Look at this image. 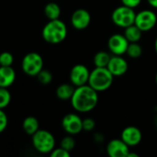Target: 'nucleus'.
<instances>
[{
  "instance_id": "nucleus-1",
  "label": "nucleus",
  "mask_w": 157,
  "mask_h": 157,
  "mask_svg": "<svg viewBox=\"0 0 157 157\" xmlns=\"http://www.w3.org/2000/svg\"><path fill=\"white\" fill-rule=\"evenodd\" d=\"M98 92L93 89L88 84L76 86L70 99L73 109L79 113L92 111L98 104Z\"/></svg>"
},
{
  "instance_id": "nucleus-2",
  "label": "nucleus",
  "mask_w": 157,
  "mask_h": 157,
  "mask_svg": "<svg viewBox=\"0 0 157 157\" xmlns=\"http://www.w3.org/2000/svg\"><path fill=\"white\" fill-rule=\"evenodd\" d=\"M67 33V26L63 20L58 18L49 20L43 27L41 35L46 42L58 44L66 39Z\"/></svg>"
},
{
  "instance_id": "nucleus-3",
  "label": "nucleus",
  "mask_w": 157,
  "mask_h": 157,
  "mask_svg": "<svg viewBox=\"0 0 157 157\" xmlns=\"http://www.w3.org/2000/svg\"><path fill=\"white\" fill-rule=\"evenodd\" d=\"M114 82V75L107 67H95L90 71L88 85L97 92H104L110 88Z\"/></svg>"
},
{
  "instance_id": "nucleus-4",
  "label": "nucleus",
  "mask_w": 157,
  "mask_h": 157,
  "mask_svg": "<svg viewBox=\"0 0 157 157\" xmlns=\"http://www.w3.org/2000/svg\"><path fill=\"white\" fill-rule=\"evenodd\" d=\"M32 145L34 149L43 155L51 154L55 148V138L52 132L46 130H38L32 135Z\"/></svg>"
},
{
  "instance_id": "nucleus-5",
  "label": "nucleus",
  "mask_w": 157,
  "mask_h": 157,
  "mask_svg": "<svg viewBox=\"0 0 157 157\" xmlns=\"http://www.w3.org/2000/svg\"><path fill=\"white\" fill-rule=\"evenodd\" d=\"M135 16H136V12L134 8L121 5L116 7L112 11L111 20L115 26L121 28V29H125L134 24Z\"/></svg>"
},
{
  "instance_id": "nucleus-6",
  "label": "nucleus",
  "mask_w": 157,
  "mask_h": 157,
  "mask_svg": "<svg viewBox=\"0 0 157 157\" xmlns=\"http://www.w3.org/2000/svg\"><path fill=\"white\" fill-rule=\"evenodd\" d=\"M21 68L27 75L37 76L43 69V59L41 55L34 52L27 53L22 59Z\"/></svg>"
},
{
  "instance_id": "nucleus-7",
  "label": "nucleus",
  "mask_w": 157,
  "mask_h": 157,
  "mask_svg": "<svg viewBox=\"0 0 157 157\" xmlns=\"http://www.w3.org/2000/svg\"><path fill=\"white\" fill-rule=\"evenodd\" d=\"M134 24L143 32L150 31L156 26V13L152 9H143L136 13Z\"/></svg>"
},
{
  "instance_id": "nucleus-8",
  "label": "nucleus",
  "mask_w": 157,
  "mask_h": 157,
  "mask_svg": "<svg viewBox=\"0 0 157 157\" xmlns=\"http://www.w3.org/2000/svg\"><path fill=\"white\" fill-rule=\"evenodd\" d=\"M63 131L70 135H76L83 131V119L76 113H68L62 120Z\"/></svg>"
},
{
  "instance_id": "nucleus-9",
  "label": "nucleus",
  "mask_w": 157,
  "mask_h": 157,
  "mask_svg": "<svg viewBox=\"0 0 157 157\" xmlns=\"http://www.w3.org/2000/svg\"><path fill=\"white\" fill-rule=\"evenodd\" d=\"M129 41L124 34L115 33L108 40V48L112 55H124L126 54Z\"/></svg>"
},
{
  "instance_id": "nucleus-10",
  "label": "nucleus",
  "mask_w": 157,
  "mask_h": 157,
  "mask_svg": "<svg viewBox=\"0 0 157 157\" xmlns=\"http://www.w3.org/2000/svg\"><path fill=\"white\" fill-rule=\"evenodd\" d=\"M89 75H90V71L86 65L82 63L75 64L72 67L69 74L70 83L75 87L86 85L88 83Z\"/></svg>"
},
{
  "instance_id": "nucleus-11",
  "label": "nucleus",
  "mask_w": 157,
  "mask_h": 157,
  "mask_svg": "<svg viewBox=\"0 0 157 157\" xmlns=\"http://www.w3.org/2000/svg\"><path fill=\"white\" fill-rule=\"evenodd\" d=\"M91 19V14L87 9L78 8L71 16V25L77 30H83L90 25Z\"/></svg>"
},
{
  "instance_id": "nucleus-12",
  "label": "nucleus",
  "mask_w": 157,
  "mask_h": 157,
  "mask_svg": "<svg viewBox=\"0 0 157 157\" xmlns=\"http://www.w3.org/2000/svg\"><path fill=\"white\" fill-rule=\"evenodd\" d=\"M121 139L129 147H134L140 144V143L142 142L143 132L136 126H127L122 130L121 133Z\"/></svg>"
},
{
  "instance_id": "nucleus-13",
  "label": "nucleus",
  "mask_w": 157,
  "mask_h": 157,
  "mask_svg": "<svg viewBox=\"0 0 157 157\" xmlns=\"http://www.w3.org/2000/svg\"><path fill=\"white\" fill-rule=\"evenodd\" d=\"M107 68L114 75V77H119L124 75L128 72L129 64L122 55H111Z\"/></svg>"
},
{
  "instance_id": "nucleus-14",
  "label": "nucleus",
  "mask_w": 157,
  "mask_h": 157,
  "mask_svg": "<svg viewBox=\"0 0 157 157\" xmlns=\"http://www.w3.org/2000/svg\"><path fill=\"white\" fill-rule=\"evenodd\" d=\"M130 147L120 138L112 139L106 145V152L109 157H127Z\"/></svg>"
},
{
  "instance_id": "nucleus-15",
  "label": "nucleus",
  "mask_w": 157,
  "mask_h": 157,
  "mask_svg": "<svg viewBox=\"0 0 157 157\" xmlns=\"http://www.w3.org/2000/svg\"><path fill=\"white\" fill-rule=\"evenodd\" d=\"M16 80V72L12 66H0V86L9 87Z\"/></svg>"
},
{
  "instance_id": "nucleus-16",
  "label": "nucleus",
  "mask_w": 157,
  "mask_h": 157,
  "mask_svg": "<svg viewBox=\"0 0 157 157\" xmlns=\"http://www.w3.org/2000/svg\"><path fill=\"white\" fill-rule=\"evenodd\" d=\"M143 31L135 25L132 24L124 29V36L129 42H139L143 38Z\"/></svg>"
},
{
  "instance_id": "nucleus-17",
  "label": "nucleus",
  "mask_w": 157,
  "mask_h": 157,
  "mask_svg": "<svg viewBox=\"0 0 157 157\" xmlns=\"http://www.w3.org/2000/svg\"><path fill=\"white\" fill-rule=\"evenodd\" d=\"M75 86L72 84H62L56 89V96L61 100H70Z\"/></svg>"
},
{
  "instance_id": "nucleus-18",
  "label": "nucleus",
  "mask_w": 157,
  "mask_h": 157,
  "mask_svg": "<svg viewBox=\"0 0 157 157\" xmlns=\"http://www.w3.org/2000/svg\"><path fill=\"white\" fill-rule=\"evenodd\" d=\"M22 127H23L24 132L28 135L32 136L40 129V124H39L38 120L35 117L29 116V117L24 119L23 123H22Z\"/></svg>"
},
{
  "instance_id": "nucleus-19",
  "label": "nucleus",
  "mask_w": 157,
  "mask_h": 157,
  "mask_svg": "<svg viewBox=\"0 0 157 157\" xmlns=\"http://www.w3.org/2000/svg\"><path fill=\"white\" fill-rule=\"evenodd\" d=\"M61 13H62L61 7L55 2H50L44 7V14L49 20L60 18Z\"/></svg>"
},
{
  "instance_id": "nucleus-20",
  "label": "nucleus",
  "mask_w": 157,
  "mask_h": 157,
  "mask_svg": "<svg viewBox=\"0 0 157 157\" xmlns=\"http://www.w3.org/2000/svg\"><path fill=\"white\" fill-rule=\"evenodd\" d=\"M110 57L111 55L108 52H105V51L98 52L95 54L94 59H93L95 67H107Z\"/></svg>"
},
{
  "instance_id": "nucleus-21",
  "label": "nucleus",
  "mask_w": 157,
  "mask_h": 157,
  "mask_svg": "<svg viewBox=\"0 0 157 157\" xmlns=\"http://www.w3.org/2000/svg\"><path fill=\"white\" fill-rule=\"evenodd\" d=\"M126 54L132 59L140 58L143 54V47L139 42H130Z\"/></svg>"
},
{
  "instance_id": "nucleus-22",
  "label": "nucleus",
  "mask_w": 157,
  "mask_h": 157,
  "mask_svg": "<svg viewBox=\"0 0 157 157\" xmlns=\"http://www.w3.org/2000/svg\"><path fill=\"white\" fill-rule=\"evenodd\" d=\"M11 101V94L6 87L0 86V109L6 108Z\"/></svg>"
},
{
  "instance_id": "nucleus-23",
  "label": "nucleus",
  "mask_w": 157,
  "mask_h": 157,
  "mask_svg": "<svg viewBox=\"0 0 157 157\" xmlns=\"http://www.w3.org/2000/svg\"><path fill=\"white\" fill-rule=\"evenodd\" d=\"M60 146L63 149H65L68 152H71L75 149V139L69 134L68 136H65L62 139L60 143Z\"/></svg>"
},
{
  "instance_id": "nucleus-24",
  "label": "nucleus",
  "mask_w": 157,
  "mask_h": 157,
  "mask_svg": "<svg viewBox=\"0 0 157 157\" xmlns=\"http://www.w3.org/2000/svg\"><path fill=\"white\" fill-rule=\"evenodd\" d=\"M38 80L42 85H49L52 81V75L50 71L42 69L38 75H37Z\"/></svg>"
},
{
  "instance_id": "nucleus-25",
  "label": "nucleus",
  "mask_w": 157,
  "mask_h": 157,
  "mask_svg": "<svg viewBox=\"0 0 157 157\" xmlns=\"http://www.w3.org/2000/svg\"><path fill=\"white\" fill-rule=\"evenodd\" d=\"M14 62V56L8 52L0 53V66H11Z\"/></svg>"
},
{
  "instance_id": "nucleus-26",
  "label": "nucleus",
  "mask_w": 157,
  "mask_h": 157,
  "mask_svg": "<svg viewBox=\"0 0 157 157\" xmlns=\"http://www.w3.org/2000/svg\"><path fill=\"white\" fill-rule=\"evenodd\" d=\"M96 127V121L92 118H85L83 119V131L85 132H92Z\"/></svg>"
},
{
  "instance_id": "nucleus-27",
  "label": "nucleus",
  "mask_w": 157,
  "mask_h": 157,
  "mask_svg": "<svg viewBox=\"0 0 157 157\" xmlns=\"http://www.w3.org/2000/svg\"><path fill=\"white\" fill-rule=\"evenodd\" d=\"M50 155L51 157H70L71 154H70V152L66 151L65 149H63L60 146L59 148H54L51 152Z\"/></svg>"
},
{
  "instance_id": "nucleus-28",
  "label": "nucleus",
  "mask_w": 157,
  "mask_h": 157,
  "mask_svg": "<svg viewBox=\"0 0 157 157\" xmlns=\"http://www.w3.org/2000/svg\"><path fill=\"white\" fill-rule=\"evenodd\" d=\"M8 124V119L6 114L5 113L4 109H0V133H2L7 127Z\"/></svg>"
},
{
  "instance_id": "nucleus-29",
  "label": "nucleus",
  "mask_w": 157,
  "mask_h": 157,
  "mask_svg": "<svg viewBox=\"0 0 157 157\" xmlns=\"http://www.w3.org/2000/svg\"><path fill=\"white\" fill-rule=\"evenodd\" d=\"M142 1L143 0H121V5L127 6L132 7V8H134V9L141 5Z\"/></svg>"
},
{
  "instance_id": "nucleus-30",
  "label": "nucleus",
  "mask_w": 157,
  "mask_h": 157,
  "mask_svg": "<svg viewBox=\"0 0 157 157\" xmlns=\"http://www.w3.org/2000/svg\"><path fill=\"white\" fill-rule=\"evenodd\" d=\"M94 139H95L96 143L101 144V143L104 141V136H103V134H101V133H96L95 136H94Z\"/></svg>"
},
{
  "instance_id": "nucleus-31",
  "label": "nucleus",
  "mask_w": 157,
  "mask_h": 157,
  "mask_svg": "<svg viewBox=\"0 0 157 157\" xmlns=\"http://www.w3.org/2000/svg\"><path fill=\"white\" fill-rule=\"evenodd\" d=\"M148 4L155 9H157V0H147Z\"/></svg>"
},
{
  "instance_id": "nucleus-32",
  "label": "nucleus",
  "mask_w": 157,
  "mask_h": 157,
  "mask_svg": "<svg viewBox=\"0 0 157 157\" xmlns=\"http://www.w3.org/2000/svg\"><path fill=\"white\" fill-rule=\"evenodd\" d=\"M139 156V155L138 154H136V153H132L131 151L129 152V154H128V155L127 157H138Z\"/></svg>"
},
{
  "instance_id": "nucleus-33",
  "label": "nucleus",
  "mask_w": 157,
  "mask_h": 157,
  "mask_svg": "<svg viewBox=\"0 0 157 157\" xmlns=\"http://www.w3.org/2000/svg\"><path fill=\"white\" fill-rule=\"evenodd\" d=\"M155 53L157 54V36L155 38Z\"/></svg>"
},
{
  "instance_id": "nucleus-34",
  "label": "nucleus",
  "mask_w": 157,
  "mask_h": 157,
  "mask_svg": "<svg viewBox=\"0 0 157 157\" xmlns=\"http://www.w3.org/2000/svg\"><path fill=\"white\" fill-rule=\"evenodd\" d=\"M155 84L157 85V72L156 74H155Z\"/></svg>"
},
{
  "instance_id": "nucleus-35",
  "label": "nucleus",
  "mask_w": 157,
  "mask_h": 157,
  "mask_svg": "<svg viewBox=\"0 0 157 157\" xmlns=\"http://www.w3.org/2000/svg\"><path fill=\"white\" fill-rule=\"evenodd\" d=\"M155 126L157 127V116H156V118H155Z\"/></svg>"
}]
</instances>
